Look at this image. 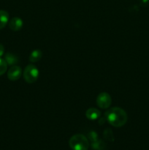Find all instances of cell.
I'll return each instance as SVG.
<instances>
[{
    "label": "cell",
    "instance_id": "cell-1",
    "mask_svg": "<svg viewBox=\"0 0 149 150\" xmlns=\"http://www.w3.org/2000/svg\"><path fill=\"white\" fill-rule=\"evenodd\" d=\"M105 119L109 124L115 127H121L127 123L128 116L124 109L118 107L110 108L105 112Z\"/></svg>",
    "mask_w": 149,
    "mask_h": 150
},
{
    "label": "cell",
    "instance_id": "cell-2",
    "mask_svg": "<svg viewBox=\"0 0 149 150\" xmlns=\"http://www.w3.org/2000/svg\"><path fill=\"white\" fill-rule=\"evenodd\" d=\"M69 145L72 150H88L89 142L83 134H75L70 138Z\"/></svg>",
    "mask_w": 149,
    "mask_h": 150
},
{
    "label": "cell",
    "instance_id": "cell-3",
    "mask_svg": "<svg viewBox=\"0 0 149 150\" xmlns=\"http://www.w3.org/2000/svg\"><path fill=\"white\" fill-rule=\"evenodd\" d=\"M39 70L34 64H29L25 67L23 72V76L25 81L28 83H33L39 77Z\"/></svg>",
    "mask_w": 149,
    "mask_h": 150
},
{
    "label": "cell",
    "instance_id": "cell-4",
    "mask_svg": "<svg viewBox=\"0 0 149 150\" xmlns=\"http://www.w3.org/2000/svg\"><path fill=\"white\" fill-rule=\"evenodd\" d=\"M112 99L110 95L107 92H102L96 98V105L102 109H106L110 106Z\"/></svg>",
    "mask_w": 149,
    "mask_h": 150
},
{
    "label": "cell",
    "instance_id": "cell-5",
    "mask_svg": "<svg viewBox=\"0 0 149 150\" xmlns=\"http://www.w3.org/2000/svg\"><path fill=\"white\" fill-rule=\"evenodd\" d=\"M22 75V70L19 66H12L7 72V78L12 81L18 80Z\"/></svg>",
    "mask_w": 149,
    "mask_h": 150
},
{
    "label": "cell",
    "instance_id": "cell-6",
    "mask_svg": "<svg viewBox=\"0 0 149 150\" xmlns=\"http://www.w3.org/2000/svg\"><path fill=\"white\" fill-rule=\"evenodd\" d=\"M23 20L19 17H14L9 22V27L12 31L18 32L23 27Z\"/></svg>",
    "mask_w": 149,
    "mask_h": 150
},
{
    "label": "cell",
    "instance_id": "cell-7",
    "mask_svg": "<svg viewBox=\"0 0 149 150\" xmlns=\"http://www.w3.org/2000/svg\"><path fill=\"white\" fill-rule=\"evenodd\" d=\"M101 116V112L95 108H90L86 111V117L90 120H95L99 118Z\"/></svg>",
    "mask_w": 149,
    "mask_h": 150
},
{
    "label": "cell",
    "instance_id": "cell-8",
    "mask_svg": "<svg viewBox=\"0 0 149 150\" xmlns=\"http://www.w3.org/2000/svg\"><path fill=\"white\" fill-rule=\"evenodd\" d=\"M4 60L7 62V65L14 66L18 62V58L11 53H7L4 56Z\"/></svg>",
    "mask_w": 149,
    "mask_h": 150
},
{
    "label": "cell",
    "instance_id": "cell-9",
    "mask_svg": "<svg viewBox=\"0 0 149 150\" xmlns=\"http://www.w3.org/2000/svg\"><path fill=\"white\" fill-rule=\"evenodd\" d=\"M42 53L40 50H39V49L34 50V51L31 53L30 55H29V60L30 62L35 63L41 59V58H42Z\"/></svg>",
    "mask_w": 149,
    "mask_h": 150
},
{
    "label": "cell",
    "instance_id": "cell-10",
    "mask_svg": "<svg viewBox=\"0 0 149 150\" xmlns=\"http://www.w3.org/2000/svg\"><path fill=\"white\" fill-rule=\"evenodd\" d=\"M9 21V14L5 10H0V29H4Z\"/></svg>",
    "mask_w": 149,
    "mask_h": 150
},
{
    "label": "cell",
    "instance_id": "cell-11",
    "mask_svg": "<svg viewBox=\"0 0 149 150\" xmlns=\"http://www.w3.org/2000/svg\"><path fill=\"white\" fill-rule=\"evenodd\" d=\"M91 147L96 150H104L105 148V144L102 140H96L91 144Z\"/></svg>",
    "mask_w": 149,
    "mask_h": 150
},
{
    "label": "cell",
    "instance_id": "cell-12",
    "mask_svg": "<svg viewBox=\"0 0 149 150\" xmlns=\"http://www.w3.org/2000/svg\"><path fill=\"white\" fill-rule=\"evenodd\" d=\"M7 69V64L5 62V60L3 59L0 58V76L4 74Z\"/></svg>",
    "mask_w": 149,
    "mask_h": 150
},
{
    "label": "cell",
    "instance_id": "cell-13",
    "mask_svg": "<svg viewBox=\"0 0 149 150\" xmlns=\"http://www.w3.org/2000/svg\"><path fill=\"white\" fill-rule=\"evenodd\" d=\"M105 139L108 141H113V134L111 130H106L104 133Z\"/></svg>",
    "mask_w": 149,
    "mask_h": 150
},
{
    "label": "cell",
    "instance_id": "cell-14",
    "mask_svg": "<svg viewBox=\"0 0 149 150\" xmlns=\"http://www.w3.org/2000/svg\"><path fill=\"white\" fill-rule=\"evenodd\" d=\"M89 138L92 142H95V141H96L98 139L97 135H96V133H95V132H91V133H89Z\"/></svg>",
    "mask_w": 149,
    "mask_h": 150
},
{
    "label": "cell",
    "instance_id": "cell-15",
    "mask_svg": "<svg viewBox=\"0 0 149 150\" xmlns=\"http://www.w3.org/2000/svg\"><path fill=\"white\" fill-rule=\"evenodd\" d=\"M4 53V48L2 44H0V57H1L3 56Z\"/></svg>",
    "mask_w": 149,
    "mask_h": 150
}]
</instances>
